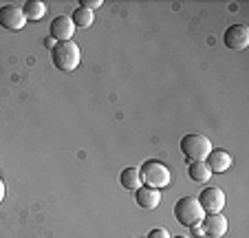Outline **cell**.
Returning a JSON list of instances; mask_svg holds the SVG:
<instances>
[{
    "mask_svg": "<svg viewBox=\"0 0 249 238\" xmlns=\"http://www.w3.org/2000/svg\"><path fill=\"white\" fill-rule=\"evenodd\" d=\"M22 14L27 20H33V22H38L47 16V5L40 2V0H27L22 5Z\"/></svg>",
    "mask_w": 249,
    "mask_h": 238,
    "instance_id": "13",
    "label": "cell"
},
{
    "mask_svg": "<svg viewBox=\"0 0 249 238\" xmlns=\"http://www.w3.org/2000/svg\"><path fill=\"white\" fill-rule=\"evenodd\" d=\"M73 24L75 27H80V29H89V27H93V22H95V14L93 11H89V9H75V14H73Z\"/></svg>",
    "mask_w": 249,
    "mask_h": 238,
    "instance_id": "15",
    "label": "cell"
},
{
    "mask_svg": "<svg viewBox=\"0 0 249 238\" xmlns=\"http://www.w3.org/2000/svg\"><path fill=\"white\" fill-rule=\"evenodd\" d=\"M102 5H104L102 0H82V2H80V7H82V9H89V11L99 9V7H102Z\"/></svg>",
    "mask_w": 249,
    "mask_h": 238,
    "instance_id": "16",
    "label": "cell"
},
{
    "mask_svg": "<svg viewBox=\"0 0 249 238\" xmlns=\"http://www.w3.org/2000/svg\"><path fill=\"white\" fill-rule=\"evenodd\" d=\"M190 229H192V234H194V236H205V232H203V227H201V225H194V227H190Z\"/></svg>",
    "mask_w": 249,
    "mask_h": 238,
    "instance_id": "18",
    "label": "cell"
},
{
    "mask_svg": "<svg viewBox=\"0 0 249 238\" xmlns=\"http://www.w3.org/2000/svg\"><path fill=\"white\" fill-rule=\"evenodd\" d=\"M44 44H47V49H51V51H53V47H55V40H53V37H47V40H44Z\"/></svg>",
    "mask_w": 249,
    "mask_h": 238,
    "instance_id": "19",
    "label": "cell"
},
{
    "mask_svg": "<svg viewBox=\"0 0 249 238\" xmlns=\"http://www.w3.org/2000/svg\"><path fill=\"white\" fill-rule=\"evenodd\" d=\"M179 146L188 161H205L207 154L212 152V141L203 132H188Z\"/></svg>",
    "mask_w": 249,
    "mask_h": 238,
    "instance_id": "4",
    "label": "cell"
},
{
    "mask_svg": "<svg viewBox=\"0 0 249 238\" xmlns=\"http://www.w3.org/2000/svg\"><path fill=\"white\" fill-rule=\"evenodd\" d=\"M73 31H75V24L71 20V16H55L51 22V37L57 42H69L73 40Z\"/></svg>",
    "mask_w": 249,
    "mask_h": 238,
    "instance_id": "8",
    "label": "cell"
},
{
    "mask_svg": "<svg viewBox=\"0 0 249 238\" xmlns=\"http://www.w3.org/2000/svg\"><path fill=\"white\" fill-rule=\"evenodd\" d=\"M27 24V18L22 14L20 5H2L0 9V27L9 29V31H20Z\"/></svg>",
    "mask_w": 249,
    "mask_h": 238,
    "instance_id": "6",
    "label": "cell"
},
{
    "mask_svg": "<svg viewBox=\"0 0 249 238\" xmlns=\"http://www.w3.org/2000/svg\"><path fill=\"white\" fill-rule=\"evenodd\" d=\"M196 201L205 214H221V210L225 207V192L216 185L203 187L201 194L196 196Z\"/></svg>",
    "mask_w": 249,
    "mask_h": 238,
    "instance_id": "5",
    "label": "cell"
},
{
    "mask_svg": "<svg viewBox=\"0 0 249 238\" xmlns=\"http://www.w3.org/2000/svg\"><path fill=\"white\" fill-rule=\"evenodd\" d=\"M205 164H207V168L212 170V174L227 172V170L231 168V154L223 148H212V152L207 154V159H205Z\"/></svg>",
    "mask_w": 249,
    "mask_h": 238,
    "instance_id": "10",
    "label": "cell"
},
{
    "mask_svg": "<svg viewBox=\"0 0 249 238\" xmlns=\"http://www.w3.org/2000/svg\"><path fill=\"white\" fill-rule=\"evenodd\" d=\"M223 42L231 51H243V49L249 47V29L245 24H231V27H227L225 36H223Z\"/></svg>",
    "mask_w": 249,
    "mask_h": 238,
    "instance_id": "7",
    "label": "cell"
},
{
    "mask_svg": "<svg viewBox=\"0 0 249 238\" xmlns=\"http://www.w3.org/2000/svg\"><path fill=\"white\" fill-rule=\"evenodd\" d=\"M205 238H223L227 234V219L223 214H207L201 223Z\"/></svg>",
    "mask_w": 249,
    "mask_h": 238,
    "instance_id": "9",
    "label": "cell"
},
{
    "mask_svg": "<svg viewBox=\"0 0 249 238\" xmlns=\"http://www.w3.org/2000/svg\"><path fill=\"white\" fill-rule=\"evenodd\" d=\"M119 181L126 190H139L141 187V177H139V168H126L119 174Z\"/></svg>",
    "mask_w": 249,
    "mask_h": 238,
    "instance_id": "14",
    "label": "cell"
},
{
    "mask_svg": "<svg viewBox=\"0 0 249 238\" xmlns=\"http://www.w3.org/2000/svg\"><path fill=\"white\" fill-rule=\"evenodd\" d=\"M2 199H5V183L0 181V203H2Z\"/></svg>",
    "mask_w": 249,
    "mask_h": 238,
    "instance_id": "20",
    "label": "cell"
},
{
    "mask_svg": "<svg viewBox=\"0 0 249 238\" xmlns=\"http://www.w3.org/2000/svg\"><path fill=\"white\" fill-rule=\"evenodd\" d=\"M51 60L60 71L71 73V71H75L77 66H80V60H82L80 47H77L73 40H69V42H57L51 51Z\"/></svg>",
    "mask_w": 249,
    "mask_h": 238,
    "instance_id": "3",
    "label": "cell"
},
{
    "mask_svg": "<svg viewBox=\"0 0 249 238\" xmlns=\"http://www.w3.org/2000/svg\"><path fill=\"white\" fill-rule=\"evenodd\" d=\"M174 238H190V236H181V234H179V236H174Z\"/></svg>",
    "mask_w": 249,
    "mask_h": 238,
    "instance_id": "21",
    "label": "cell"
},
{
    "mask_svg": "<svg viewBox=\"0 0 249 238\" xmlns=\"http://www.w3.org/2000/svg\"><path fill=\"white\" fill-rule=\"evenodd\" d=\"M139 177L141 183L146 187H155V190H163L170 185L172 174H170L168 165L161 164L159 159H148L143 161V165H139Z\"/></svg>",
    "mask_w": 249,
    "mask_h": 238,
    "instance_id": "1",
    "label": "cell"
},
{
    "mask_svg": "<svg viewBox=\"0 0 249 238\" xmlns=\"http://www.w3.org/2000/svg\"><path fill=\"white\" fill-rule=\"evenodd\" d=\"M135 201L139 207L143 210H155V207L161 205V190H155V187H139L135 190Z\"/></svg>",
    "mask_w": 249,
    "mask_h": 238,
    "instance_id": "11",
    "label": "cell"
},
{
    "mask_svg": "<svg viewBox=\"0 0 249 238\" xmlns=\"http://www.w3.org/2000/svg\"><path fill=\"white\" fill-rule=\"evenodd\" d=\"M188 174L194 183H207L212 179V170L207 168L205 161H190Z\"/></svg>",
    "mask_w": 249,
    "mask_h": 238,
    "instance_id": "12",
    "label": "cell"
},
{
    "mask_svg": "<svg viewBox=\"0 0 249 238\" xmlns=\"http://www.w3.org/2000/svg\"><path fill=\"white\" fill-rule=\"evenodd\" d=\"M174 219L177 223H181L183 227H194V225H201L205 219V212L201 210L196 196H183L174 203Z\"/></svg>",
    "mask_w": 249,
    "mask_h": 238,
    "instance_id": "2",
    "label": "cell"
},
{
    "mask_svg": "<svg viewBox=\"0 0 249 238\" xmlns=\"http://www.w3.org/2000/svg\"><path fill=\"white\" fill-rule=\"evenodd\" d=\"M146 238H172V236H170V232L165 227H157V229H152Z\"/></svg>",
    "mask_w": 249,
    "mask_h": 238,
    "instance_id": "17",
    "label": "cell"
}]
</instances>
